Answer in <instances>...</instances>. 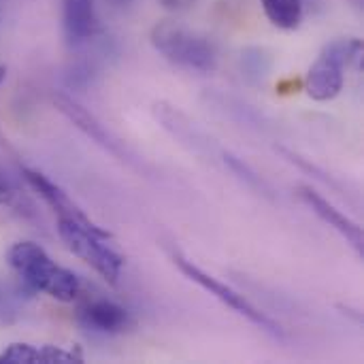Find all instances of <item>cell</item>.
Masks as SVG:
<instances>
[{
	"label": "cell",
	"instance_id": "obj_1",
	"mask_svg": "<svg viewBox=\"0 0 364 364\" xmlns=\"http://www.w3.org/2000/svg\"><path fill=\"white\" fill-rule=\"evenodd\" d=\"M6 262L28 288L43 292L60 303H73L81 292L77 275L55 264L47 252L32 241L15 243L6 252Z\"/></svg>",
	"mask_w": 364,
	"mask_h": 364
},
{
	"label": "cell",
	"instance_id": "obj_2",
	"mask_svg": "<svg viewBox=\"0 0 364 364\" xmlns=\"http://www.w3.org/2000/svg\"><path fill=\"white\" fill-rule=\"evenodd\" d=\"M58 235L79 260L90 264L105 282L117 284L124 258L109 245L111 235L98 224L75 222V220H58Z\"/></svg>",
	"mask_w": 364,
	"mask_h": 364
},
{
	"label": "cell",
	"instance_id": "obj_3",
	"mask_svg": "<svg viewBox=\"0 0 364 364\" xmlns=\"http://www.w3.org/2000/svg\"><path fill=\"white\" fill-rule=\"evenodd\" d=\"M360 53H363V43L358 38H337L328 43L307 73V81H305L307 94L320 102L337 98L346 83L343 70Z\"/></svg>",
	"mask_w": 364,
	"mask_h": 364
},
{
	"label": "cell",
	"instance_id": "obj_4",
	"mask_svg": "<svg viewBox=\"0 0 364 364\" xmlns=\"http://www.w3.org/2000/svg\"><path fill=\"white\" fill-rule=\"evenodd\" d=\"M151 43L166 60L179 66L203 73H209L218 66V53L213 43L207 36L196 34L183 26L171 21L158 23L151 32Z\"/></svg>",
	"mask_w": 364,
	"mask_h": 364
},
{
	"label": "cell",
	"instance_id": "obj_5",
	"mask_svg": "<svg viewBox=\"0 0 364 364\" xmlns=\"http://www.w3.org/2000/svg\"><path fill=\"white\" fill-rule=\"evenodd\" d=\"M173 262L179 267V271H181L188 279H192L194 284H198L203 290H207L209 294H213L218 301H222L224 305H228L232 311L241 314V316H243V318H247L252 324H256V326H260V328L269 331L271 335L282 337V328H279V324H275L269 316H264L258 307H254V305H252L243 294H239L237 290H232V288H230V286H226L224 282H220V279L211 277L209 273L200 271L196 264H192L190 260L181 258L179 254H173Z\"/></svg>",
	"mask_w": 364,
	"mask_h": 364
},
{
	"label": "cell",
	"instance_id": "obj_6",
	"mask_svg": "<svg viewBox=\"0 0 364 364\" xmlns=\"http://www.w3.org/2000/svg\"><path fill=\"white\" fill-rule=\"evenodd\" d=\"M299 196L301 200L322 220L326 222L331 228H335L343 239H348L352 243V247L363 254L364 243H363V230L356 222H352L346 213H341L333 203H328L324 196H320L318 192H314L311 188H299Z\"/></svg>",
	"mask_w": 364,
	"mask_h": 364
},
{
	"label": "cell",
	"instance_id": "obj_7",
	"mask_svg": "<svg viewBox=\"0 0 364 364\" xmlns=\"http://www.w3.org/2000/svg\"><path fill=\"white\" fill-rule=\"evenodd\" d=\"M55 107H58V111L60 113H64L83 134H87L92 141H96L100 147H105L107 151H111V154H115V156H119V158H126V151L122 149V145L102 128V124L87 111V109H83L77 100H73V98H68V96H55Z\"/></svg>",
	"mask_w": 364,
	"mask_h": 364
},
{
	"label": "cell",
	"instance_id": "obj_8",
	"mask_svg": "<svg viewBox=\"0 0 364 364\" xmlns=\"http://www.w3.org/2000/svg\"><path fill=\"white\" fill-rule=\"evenodd\" d=\"M23 177L28 181V186L51 207V211L55 213L58 220H75V222H90V218L70 200V196L55 186L53 181H49L43 173L23 168Z\"/></svg>",
	"mask_w": 364,
	"mask_h": 364
},
{
	"label": "cell",
	"instance_id": "obj_9",
	"mask_svg": "<svg viewBox=\"0 0 364 364\" xmlns=\"http://www.w3.org/2000/svg\"><path fill=\"white\" fill-rule=\"evenodd\" d=\"M79 322L90 331L107 333V335L122 333L132 324L130 314L122 305H117L113 301H102V299L85 305L79 311Z\"/></svg>",
	"mask_w": 364,
	"mask_h": 364
},
{
	"label": "cell",
	"instance_id": "obj_10",
	"mask_svg": "<svg viewBox=\"0 0 364 364\" xmlns=\"http://www.w3.org/2000/svg\"><path fill=\"white\" fill-rule=\"evenodd\" d=\"M62 19L70 41H85L100 30L94 0H64Z\"/></svg>",
	"mask_w": 364,
	"mask_h": 364
},
{
	"label": "cell",
	"instance_id": "obj_11",
	"mask_svg": "<svg viewBox=\"0 0 364 364\" xmlns=\"http://www.w3.org/2000/svg\"><path fill=\"white\" fill-rule=\"evenodd\" d=\"M264 15L279 30H296L303 21L301 0H262Z\"/></svg>",
	"mask_w": 364,
	"mask_h": 364
},
{
	"label": "cell",
	"instance_id": "obj_12",
	"mask_svg": "<svg viewBox=\"0 0 364 364\" xmlns=\"http://www.w3.org/2000/svg\"><path fill=\"white\" fill-rule=\"evenodd\" d=\"M41 363V348L28 343H11L2 354L0 364H34Z\"/></svg>",
	"mask_w": 364,
	"mask_h": 364
},
{
	"label": "cell",
	"instance_id": "obj_13",
	"mask_svg": "<svg viewBox=\"0 0 364 364\" xmlns=\"http://www.w3.org/2000/svg\"><path fill=\"white\" fill-rule=\"evenodd\" d=\"M15 196H17L15 188L0 175V205H13Z\"/></svg>",
	"mask_w": 364,
	"mask_h": 364
},
{
	"label": "cell",
	"instance_id": "obj_14",
	"mask_svg": "<svg viewBox=\"0 0 364 364\" xmlns=\"http://www.w3.org/2000/svg\"><path fill=\"white\" fill-rule=\"evenodd\" d=\"M113 6H119V9H124V6H128V4H132L134 0H109Z\"/></svg>",
	"mask_w": 364,
	"mask_h": 364
},
{
	"label": "cell",
	"instance_id": "obj_15",
	"mask_svg": "<svg viewBox=\"0 0 364 364\" xmlns=\"http://www.w3.org/2000/svg\"><path fill=\"white\" fill-rule=\"evenodd\" d=\"M4 77H6V68H4V66H0V85H2Z\"/></svg>",
	"mask_w": 364,
	"mask_h": 364
}]
</instances>
